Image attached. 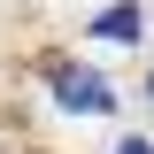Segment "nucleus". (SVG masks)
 <instances>
[{
	"label": "nucleus",
	"mask_w": 154,
	"mask_h": 154,
	"mask_svg": "<svg viewBox=\"0 0 154 154\" xmlns=\"http://www.w3.org/2000/svg\"><path fill=\"white\" fill-rule=\"evenodd\" d=\"M46 85H54V100L69 116H100V108H116V93H108V77H93V69H77V62H54L46 69Z\"/></svg>",
	"instance_id": "nucleus-1"
},
{
	"label": "nucleus",
	"mask_w": 154,
	"mask_h": 154,
	"mask_svg": "<svg viewBox=\"0 0 154 154\" xmlns=\"http://www.w3.org/2000/svg\"><path fill=\"white\" fill-rule=\"evenodd\" d=\"M146 31V16H139V8H108V16L93 23V38H139Z\"/></svg>",
	"instance_id": "nucleus-2"
},
{
	"label": "nucleus",
	"mask_w": 154,
	"mask_h": 154,
	"mask_svg": "<svg viewBox=\"0 0 154 154\" xmlns=\"http://www.w3.org/2000/svg\"><path fill=\"white\" fill-rule=\"evenodd\" d=\"M116 154H154V146H146V139H123V146H116Z\"/></svg>",
	"instance_id": "nucleus-3"
},
{
	"label": "nucleus",
	"mask_w": 154,
	"mask_h": 154,
	"mask_svg": "<svg viewBox=\"0 0 154 154\" xmlns=\"http://www.w3.org/2000/svg\"><path fill=\"white\" fill-rule=\"evenodd\" d=\"M146 100H154V77H146Z\"/></svg>",
	"instance_id": "nucleus-4"
}]
</instances>
